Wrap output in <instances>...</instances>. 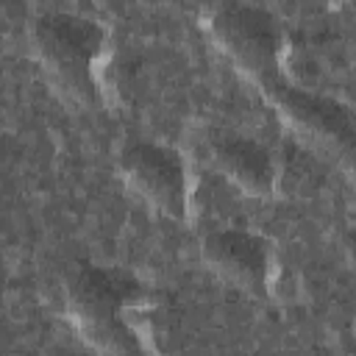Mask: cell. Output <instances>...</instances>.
Masks as SVG:
<instances>
[{"label": "cell", "mask_w": 356, "mask_h": 356, "mask_svg": "<svg viewBox=\"0 0 356 356\" xmlns=\"http://www.w3.org/2000/svg\"><path fill=\"white\" fill-rule=\"evenodd\" d=\"M206 31L234 70L253 83L295 136L320 117L323 95L284 75V33L270 8L256 3L217 6L206 19Z\"/></svg>", "instance_id": "6da1fadb"}, {"label": "cell", "mask_w": 356, "mask_h": 356, "mask_svg": "<svg viewBox=\"0 0 356 356\" xmlns=\"http://www.w3.org/2000/svg\"><path fill=\"white\" fill-rule=\"evenodd\" d=\"M142 298L145 289L131 273L83 264L67 278L64 309L78 337L100 356H150L134 320Z\"/></svg>", "instance_id": "7a4b0ae2"}, {"label": "cell", "mask_w": 356, "mask_h": 356, "mask_svg": "<svg viewBox=\"0 0 356 356\" xmlns=\"http://www.w3.org/2000/svg\"><path fill=\"white\" fill-rule=\"evenodd\" d=\"M31 44L64 100L78 108H100L106 103L100 61L108 33L97 19L72 11H44L31 25Z\"/></svg>", "instance_id": "3957f363"}, {"label": "cell", "mask_w": 356, "mask_h": 356, "mask_svg": "<svg viewBox=\"0 0 356 356\" xmlns=\"http://www.w3.org/2000/svg\"><path fill=\"white\" fill-rule=\"evenodd\" d=\"M122 181L159 214L170 220H186L189 214V181H186V167L178 150L150 142V139H136L128 142L120 150L117 159Z\"/></svg>", "instance_id": "277c9868"}, {"label": "cell", "mask_w": 356, "mask_h": 356, "mask_svg": "<svg viewBox=\"0 0 356 356\" xmlns=\"http://www.w3.org/2000/svg\"><path fill=\"white\" fill-rule=\"evenodd\" d=\"M203 261L214 275L253 298H267L273 275L270 242L245 228H214L200 245Z\"/></svg>", "instance_id": "5b68a950"}, {"label": "cell", "mask_w": 356, "mask_h": 356, "mask_svg": "<svg viewBox=\"0 0 356 356\" xmlns=\"http://www.w3.org/2000/svg\"><path fill=\"white\" fill-rule=\"evenodd\" d=\"M209 161L239 192L256 200H270L275 195V181H278L275 159L270 147H264L261 142L242 134L220 136L209 147Z\"/></svg>", "instance_id": "8992f818"}]
</instances>
